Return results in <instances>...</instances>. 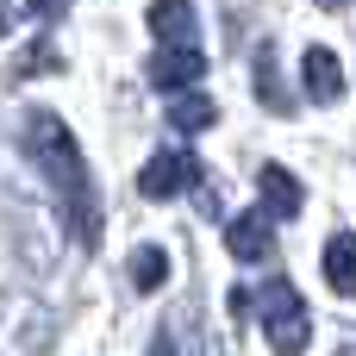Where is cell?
I'll use <instances>...</instances> for the list:
<instances>
[{"instance_id":"6da1fadb","label":"cell","mask_w":356,"mask_h":356,"mask_svg":"<svg viewBox=\"0 0 356 356\" xmlns=\"http://www.w3.org/2000/svg\"><path fill=\"white\" fill-rule=\"evenodd\" d=\"M19 125H25V131H19V144H25V156L44 169V181H50V194H56L63 225L75 232V244H81V250H94V244H100V200H94V181H88V163H81V150H75L69 125H63L56 113H38V106H31Z\"/></svg>"},{"instance_id":"4fadbf2b","label":"cell","mask_w":356,"mask_h":356,"mask_svg":"<svg viewBox=\"0 0 356 356\" xmlns=\"http://www.w3.org/2000/svg\"><path fill=\"white\" fill-rule=\"evenodd\" d=\"M38 69H63V56H56V44H50V38H38L31 50H19V56H13V81H25V75H38Z\"/></svg>"},{"instance_id":"7c38bea8","label":"cell","mask_w":356,"mask_h":356,"mask_svg":"<svg viewBox=\"0 0 356 356\" xmlns=\"http://www.w3.org/2000/svg\"><path fill=\"white\" fill-rule=\"evenodd\" d=\"M213 119H219V106L207 94H175V106H169V125L175 131H207Z\"/></svg>"},{"instance_id":"8fae6325","label":"cell","mask_w":356,"mask_h":356,"mask_svg":"<svg viewBox=\"0 0 356 356\" xmlns=\"http://www.w3.org/2000/svg\"><path fill=\"white\" fill-rule=\"evenodd\" d=\"M163 282H169V250L163 244H138L131 250V288L138 294H156Z\"/></svg>"},{"instance_id":"5bb4252c","label":"cell","mask_w":356,"mask_h":356,"mask_svg":"<svg viewBox=\"0 0 356 356\" xmlns=\"http://www.w3.org/2000/svg\"><path fill=\"white\" fill-rule=\"evenodd\" d=\"M25 13L31 19H56V13H69V0H25Z\"/></svg>"},{"instance_id":"30bf717a","label":"cell","mask_w":356,"mask_h":356,"mask_svg":"<svg viewBox=\"0 0 356 356\" xmlns=\"http://www.w3.org/2000/svg\"><path fill=\"white\" fill-rule=\"evenodd\" d=\"M257 100L269 113H294V100H288V88L275 75V44H257Z\"/></svg>"},{"instance_id":"52a82bcc","label":"cell","mask_w":356,"mask_h":356,"mask_svg":"<svg viewBox=\"0 0 356 356\" xmlns=\"http://www.w3.org/2000/svg\"><path fill=\"white\" fill-rule=\"evenodd\" d=\"M300 75H307V94H313L319 106H332V100L344 94V69H338V56H332L325 44H313V50H307V63H300Z\"/></svg>"},{"instance_id":"2e32d148","label":"cell","mask_w":356,"mask_h":356,"mask_svg":"<svg viewBox=\"0 0 356 356\" xmlns=\"http://www.w3.org/2000/svg\"><path fill=\"white\" fill-rule=\"evenodd\" d=\"M144 356H175V338L163 332V338H156V344H150V350H144Z\"/></svg>"},{"instance_id":"9c48e42d","label":"cell","mask_w":356,"mask_h":356,"mask_svg":"<svg viewBox=\"0 0 356 356\" xmlns=\"http://www.w3.org/2000/svg\"><path fill=\"white\" fill-rule=\"evenodd\" d=\"M325 282H332V294H356V238L350 232H338L332 244H325Z\"/></svg>"},{"instance_id":"277c9868","label":"cell","mask_w":356,"mask_h":356,"mask_svg":"<svg viewBox=\"0 0 356 356\" xmlns=\"http://www.w3.org/2000/svg\"><path fill=\"white\" fill-rule=\"evenodd\" d=\"M200 75H207V50L200 44H169V50L150 56V88H163V94H181Z\"/></svg>"},{"instance_id":"8992f818","label":"cell","mask_w":356,"mask_h":356,"mask_svg":"<svg viewBox=\"0 0 356 356\" xmlns=\"http://www.w3.org/2000/svg\"><path fill=\"white\" fill-rule=\"evenodd\" d=\"M225 250H232L238 263H263V257L275 250V238H269V219H263V213H238V219L225 225Z\"/></svg>"},{"instance_id":"3957f363","label":"cell","mask_w":356,"mask_h":356,"mask_svg":"<svg viewBox=\"0 0 356 356\" xmlns=\"http://www.w3.org/2000/svg\"><path fill=\"white\" fill-rule=\"evenodd\" d=\"M194 181H207L194 150H156V156L144 163V175H138V194H144V200H175V194L194 188Z\"/></svg>"},{"instance_id":"5b68a950","label":"cell","mask_w":356,"mask_h":356,"mask_svg":"<svg viewBox=\"0 0 356 356\" xmlns=\"http://www.w3.org/2000/svg\"><path fill=\"white\" fill-rule=\"evenodd\" d=\"M257 188H263V213L269 219H300V181L282 163H263L257 169Z\"/></svg>"},{"instance_id":"9a60e30c","label":"cell","mask_w":356,"mask_h":356,"mask_svg":"<svg viewBox=\"0 0 356 356\" xmlns=\"http://www.w3.org/2000/svg\"><path fill=\"white\" fill-rule=\"evenodd\" d=\"M194 200H200V213H207V219H219V188H213V181H207V188H200Z\"/></svg>"},{"instance_id":"e0dca14e","label":"cell","mask_w":356,"mask_h":356,"mask_svg":"<svg viewBox=\"0 0 356 356\" xmlns=\"http://www.w3.org/2000/svg\"><path fill=\"white\" fill-rule=\"evenodd\" d=\"M319 6H344V0H319Z\"/></svg>"},{"instance_id":"ba28073f","label":"cell","mask_w":356,"mask_h":356,"mask_svg":"<svg viewBox=\"0 0 356 356\" xmlns=\"http://www.w3.org/2000/svg\"><path fill=\"white\" fill-rule=\"evenodd\" d=\"M150 31H156V50L194 44V6L188 0H150Z\"/></svg>"},{"instance_id":"7a4b0ae2","label":"cell","mask_w":356,"mask_h":356,"mask_svg":"<svg viewBox=\"0 0 356 356\" xmlns=\"http://www.w3.org/2000/svg\"><path fill=\"white\" fill-rule=\"evenodd\" d=\"M257 313H263V332H269V350H275V356H300V350H307L313 319H307V300H300L288 282H263Z\"/></svg>"}]
</instances>
